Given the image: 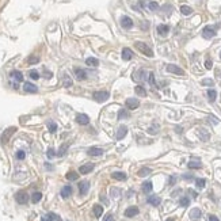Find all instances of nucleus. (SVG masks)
I'll return each instance as SVG.
<instances>
[{
	"instance_id": "ddd939ff",
	"label": "nucleus",
	"mask_w": 221,
	"mask_h": 221,
	"mask_svg": "<svg viewBox=\"0 0 221 221\" xmlns=\"http://www.w3.org/2000/svg\"><path fill=\"white\" fill-rule=\"evenodd\" d=\"M75 76H76L77 80H84V79H87V72H85L84 69L76 68L75 69Z\"/></svg>"
},
{
	"instance_id": "6e6d98bb",
	"label": "nucleus",
	"mask_w": 221,
	"mask_h": 221,
	"mask_svg": "<svg viewBox=\"0 0 221 221\" xmlns=\"http://www.w3.org/2000/svg\"><path fill=\"white\" fill-rule=\"evenodd\" d=\"M175 182H176V178L175 176H171L170 179H168V183H170L171 186H172V184H175Z\"/></svg>"
},
{
	"instance_id": "0eeeda50",
	"label": "nucleus",
	"mask_w": 221,
	"mask_h": 221,
	"mask_svg": "<svg viewBox=\"0 0 221 221\" xmlns=\"http://www.w3.org/2000/svg\"><path fill=\"white\" fill-rule=\"evenodd\" d=\"M90 190V182L88 180H83V182L79 183V191H80L81 195H85Z\"/></svg>"
},
{
	"instance_id": "a19ab883",
	"label": "nucleus",
	"mask_w": 221,
	"mask_h": 221,
	"mask_svg": "<svg viewBox=\"0 0 221 221\" xmlns=\"http://www.w3.org/2000/svg\"><path fill=\"white\" fill-rule=\"evenodd\" d=\"M189 203H190V199L187 198V197H183V198H180V201H179V205L183 206V207L189 206Z\"/></svg>"
},
{
	"instance_id": "de8ad7c7",
	"label": "nucleus",
	"mask_w": 221,
	"mask_h": 221,
	"mask_svg": "<svg viewBox=\"0 0 221 221\" xmlns=\"http://www.w3.org/2000/svg\"><path fill=\"white\" fill-rule=\"evenodd\" d=\"M49 130H50L52 133H54V132L57 130V125H56L54 122H50V124H49Z\"/></svg>"
},
{
	"instance_id": "c756f323",
	"label": "nucleus",
	"mask_w": 221,
	"mask_h": 221,
	"mask_svg": "<svg viewBox=\"0 0 221 221\" xmlns=\"http://www.w3.org/2000/svg\"><path fill=\"white\" fill-rule=\"evenodd\" d=\"M134 92H136L137 95H140V97H145V95H147V91H145V88L143 85H136V87H134Z\"/></svg>"
},
{
	"instance_id": "72a5a7b5",
	"label": "nucleus",
	"mask_w": 221,
	"mask_h": 221,
	"mask_svg": "<svg viewBox=\"0 0 221 221\" xmlns=\"http://www.w3.org/2000/svg\"><path fill=\"white\" fill-rule=\"evenodd\" d=\"M77 178H79V174L75 172V171H69V172L67 174V179L68 180H76Z\"/></svg>"
},
{
	"instance_id": "e2e57ef3",
	"label": "nucleus",
	"mask_w": 221,
	"mask_h": 221,
	"mask_svg": "<svg viewBox=\"0 0 221 221\" xmlns=\"http://www.w3.org/2000/svg\"><path fill=\"white\" fill-rule=\"evenodd\" d=\"M183 178H184V179H191L193 176H191V175H183Z\"/></svg>"
},
{
	"instance_id": "dca6fc26",
	"label": "nucleus",
	"mask_w": 221,
	"mask_h": 221,
	"mask_svg": "<svg viewBox=\"0 0 221 221\" xmlns=\"http://www.w3.org/2000/svg\"><path fill=\"white\" fill-rule=\"evenodd\" d=\"M136 214H138V207L137 206H130L125 210V216L126 217H134Z\"/></svg>"
},
{
	"instance_id": "473e14b6",
	"label": "nucleus",
	"mask_w": 221,
	"mask_h": 221,
	"mask_svg": "<svg viewBox=\"0 0 221 221\" xmlns=\"http://www.w3.org/2000/svg\"><path fill=\"white\" fill-rule=\"evenodd\" d=\"M206 94H207V98H209V101H210V102H214V101H216V98H217V92L214 91V90H209V91L206 92Z\"/></svg>"
},
{
	"instance_id": "680f3d73",
	"label": "nucleus",
	"mask_w": 221,
	"mask_h": 221,
	"mask_svg": "<svg viewBox=\"0 0 221 221\" xmlns=\"http://www.w3.org/2000/svg\"><path fill=\"white\" fill-rule=\"evenodd\" d=\"M101 199H102V201H103V202H105V203H106V205H107V203H109V202H107V199H106V198H105V197H103V195H102V197H101Z\"/></svg>"
},
{
	"instance_id": "7ed1b4c3",
	"label": "nucleus",
	"mask_w": 221,
	"mask_h": 221,
	"mask_svg": "<svg viewBox=\"0 0 221 221\" xmlns=\"http://www.w3.org/2000/svg\"><path fill=\"white\" fill-rule=\"evenodd\" d=\"M15 199L18 203L25 205V203H27V201H29V194L26 193V191H18V193L15 194Z\"/></svg>"
},
{
	"instance_id": "2f4dec72",
	"label": "nucleus",
	"mask_w": 221,
	"mask_h": 221,
	"mask_svg": "<svg viewBox=\"0 0 221 221\" xmlns=\"http://www.w3.org/2000/svg\"><path fill=\"white\" fill-rule=\"evenodd\" d=\"M41 198H42V194H41V193H38V191H35V193L31 195V201H33V203H37V202H39V201H41Z\"/></svg>"
},
{
	"instance_id": "e433bc0d",
	"label": "nucleus",
	"mask_w": 221,
	"mask_h": 221,
	"mask_svg": "<svg viewBox=\"0 0 221 221\" xmlns=\"http://www.w3.org/2000/svg\"><path fill=\"white\" fill-rule=\"evenodd\" d=\"M11 76L14 77L16 81H22V80H23V76H22V73H21V72H18V71H14V72H11Z\"/></svg>"
},
{
	"instance_id": "cd10ccee",
	"label": "nucleus",
	"mask_w": 221,
	"mask_h": 221,
	"mask_svg": "<svg viewBox=\"0 0 221 221\" xmlns=\"http://www.w3.org/2000/svg\"><path fill=\"white\" fill-rule=\"evenodd\" d=\"M111 176H113L115 180H125L128 178V175L125 172H113V175Z\"/></svg>"
},
{
	"instance_id": "79ce46f5",
	"label": "nucleus",
	"mask_w": 221,
	"mask_h": 221,
	"mask_svg": "<svg viewBox=\"0 0 221 221\" xmlns=\"http://www.w3.org/2000/svg\"><path fill=\"white\" fill-rule=\"evenodd\" d=\"M120 195H121V190L113 187V189H111V197H113V198H118Z\"/></svg>"
},
{
	"instance_id": "c85d7f7f",
	"label": "nucleus",
	"mask_w": 221,
	"mask_h": 221,
	"mask_svg": "<svg viewBox=\"0 0 221 221\" xmlns=\"http://www.w3.org/2000/svg\"><path fill=\"white\" fill-rule=\"evenodd\" d=\"M189 168H191V170H194V168H201L202 167V163H201L199 160H191V161H189Z\"/></svg>"
},
{
	"instance_id": "5701e85b",
	"label": "nucleus",
	"mask_w": 221,
	"mask_h": 221,
	"mask_svg": "<svg viewBox=\"0 0 221 221\" xmlns=\"http://www.w3.org/2000/svg\"><path fill=\"white\" fill-rule=\"evenodd\" d=\"M152 182H151V180H147V182H144L143 183V186H141V189H143V191L144 193H151V191H152Z\"/></svg>"
},
{
	"instance_id": "c03bdc74",
	"label": "nucleus",
	"mask_w": 221,
	"mask_h": 221,
	"mask_svg": "<svg viewBox=\"0 0 221 221\" xmlns=\"http://www.w3.org/2000/svg\"><path fill=\"white\" fill-rule=\"evenodd\" d=\"M148 7H149L151 11H156V10L159 8V4H157L156 2H151L149 4H148Z\"/></svg>"
},
{
	"instance_id": "6ab92c4d",
	"label": "nucleus",
	"mask_w": 221,
	"mask_h": 221,
	"mask_svg": "<svg viewBox=\"0 0 221 221\" xmlns=\"http://www.w3.org/2000/svg\"><path fill=\"white\" fill-rule=\"evenodd\" d=\"M88 155L90 156H101V155H103V149L102 148H97V147L90 148L88 149Z\"/></svg>"
},
{
	"instance_id": "7c9ffc66",
	"label": "nucleus",
	"mask_w": 221,
	"mask_h": 221,
	"mask_svg": "<svg viewBox=\"0 0 221 221\" xmlns=\"http://www.w3.org/2000/svg\"><path fill=\"white\" fill-rule=\"evenodd\" d=\"M152 172V170L151 168H148V167H143L141 170H138V176H147V175H149V174Z\"/></svg>"
},
{
	"instance_id": "4d7b16f0",
	"label": "nucleus",
	"mask_w": 221,
	"mask_h": 221,
	"mask_svg": "<svg viewBox=\"0 0 221 221\" xmlns=\"http://www.w3.org/2000/svg\"><path fill=\"white\" fill-rule=\"evenodd\" d=\"M209 121L212 122V124H214V125L219 124V120H216V118H213V117H209Z\"/></svg>"
},
{
	"instance_id": "f704fd0d",
	"label": "nucleus",
	"mask_w": 221,
	"mask_h": 221,
	"mask_svg": "<svg viewBox=\"0 0 221 221\" xmlns=\"http://www.w3.org/2000/svg\"><path fill=\"white\" fill-rule=\"evenodd\" d=\"M62 83H64L65 87H71L72 85V80L68 75H62Z\"/></svg>"
},
{
	"instance_id": "4be33fe9",
	"label": "nucleus",
	"mask_w": 221,
	"mask_h": 221,
	"mask_svg": "<svg viewBox=\"0 0 221 221\" xmlns=\"http://www.w3.org/2000/svg\"><path fill=\"white\" fill-rule=\"evenodd\" d=\"M42 221H61V219L54 213H48V216H45Z\"/></svg>"
},
{
	"instance_id": "4468645a",
	"label": "nucleus",
	"mask_w": 221,
	"mask_h": 221,
	"mask_svg": "<svg viewBox=\"0 0 221 221\" xmlns=\"http://www.w3.org/2000/svg\"><path fill=\"white\" fill-rule=\"evenodd\" d=\"M76 122L80 125H88L90 124V118H88V115H85V114H79L76 117Z\"/></svg>"
},
{
	"instance_id": "9b49d317",
	"label": "nucleus",
	"mask_w": 221,
	"mask_h": 221,
	"mask_svg": "<svg viewBox=\"0 0 221 221\" xmlns=\"http://www.w3.org/2000/svg\"><path fill=\"white\" fill-rule=\"evenodd\" d=\"M23 90H25L26 92H29V94H35V92L38 91V88H37V85H34L33 83H25Z\"/></svg>"
},
{
	"instance_id": "a211bd4d",
	"label": "nucleus",
	"mask_w": 221,
	"mask_h": 221,
	"mask_svg": "<svg viewBox=\"0 0 221 221\" xmlns=\"http://www.w3.org/2000/svg\"><path fill=\"white\" fill-rule=\"evenodd\" d=\"M132 57H133V52H132L129 48L122 49V58H124L125 61H129Z\"/></svg>"
},
{
	"instance_id": "3c124183",
	"label": "nucleus",
	"mask_w": 221,
	"mask_h": 221,
	"mask_svg": "<svg viewBox=\"0 0 221 221\" xmlns=\"http://www.w3.org/2000/svg\"><path fill=\"white\" fill-rule=\"evenodd\" d=\"M46 155H48V157H49V159H52V157H53L54 155H56V153H54V149H53V148L48 149V152H46Z\"/></svg>"
},
{
	"instance_id": "5fc2aeb1",
	"label": "nucleus",
	"mask_w": 221,
	"mask_h": 221,
	"mask_svg": "<svg viewBox=\"0 0 221 221\" xmlns=\"http://www.w3.org/2000/svg\"><path fill=\"white\" fill-rule=\"evenodd\" d=\"M149 83H151V85H155V76L152 72L149 73Z\"/></svg>"
},
{
	"instance_id": "39448f33",
	"label": "nucleus",
	"mask_w": 221,
	"mask_h": 221,
	"mask_svg": "<svg viewBox=\"0 0 221 221\" xmlns=\"http://www.w3.org/2000/svg\"><path fill=\"white\" fill-rule=\"evenodd\" d=\"M15 132H16L15 126H11V128H8L7 130H4V133L2 134V143H7V141L10 140V137H11Z\"/></svg>"
},
{
	"instance_id": "4c0bfd02",
	"label": "nucleus",
	"mask_w": 221,
	"mask_h": 221,
	"mask_svg": "<svg viewBox=\"0 0 221 221\" xmlns=\"http://www.w3.org/2000/svg\"><path fill=\"white\" fill-rule=\"evenodd\" d=\"M128 117H129V114H128V111L125 109H121L118 111V120H124V118H128Z\"/></svg>"
},
{
	"instance_id": "393cba45",
	"label": "nucleus",
	"mask_w": 221,
	"mask_h": 221,
	"mask_svg": "<svg viewBox=\"0 0 221 221\" xmlns=\"http://www.w3.org/2000/svg\"><path fill=\"white\" fill-rule=\"evenodd\" d=\"M92 212H94V216L98 219V217H101L102 213H103V207H102L101 205H94V209H92Z\"/></svg>"
},
{
	"instance_id": "aec40b11",
	"label": "nucleus",
	"mask_w": 221,
	"mask_h": 221,
	"mask_svg": "<svg viewBox=\"0 0 221 221\" xmlns=\"http://www.w3.org/2000/svg\"><path fill=\"white\" fill-rule=\"evenodd\" d=\"M201 216H202V213H201V210L198 209V207L191 209V212H190V219L191 220H198Z\"/></svg>"
},
{
	"instance_id": "58836bf2",
	"label": "nucleus",
	"mask_w": 221,
	"mask_h": 221,
	"mask_svg": "<svg viewBox=\"0 0 221 221\" xmlns=\"http://www.w3.org/2000/svg\"><path fill=\"white\" fill-rule=\"evenodd\" d=\"M67 149H68V144L61 145V147H60V149H58V152H57V155H58V156H64L65 152H67Z\"/></svg>"
},
{
	"instance_id": "a18cd8bd",
	"label": "nucleus",
	"mask_w": 221,
	"mask_h": 221,
	"mask_svg": "<svg viewBox=\"0 0 221 221\" xmlns=\"http://www.w3.org/2000/svg\"><path fill=\"white\" fill-rule=\"evenodd\" d=\"M30 77L33 79V80H38L39 79V73L37 71H30Z\"/></svg>"
},
{
	"instance_id": "bf43d9fd",
	"label": "nucleus",
	"mask_w": 221,
	"mask_h": 221,
	"mask_svg": "<svg viewBox=\"0 0 221 221\" xmlns=\"http://www.w3.org/2000/svg\"><path fill=\"white\" fill-rule=\"evenodd\" d=\"M45 77H52V72H49V71H45Z\"/></svg>"
},
{
	"instance_id": "13d9d810",
	"label": "nucleus",
	"mask_w": 221,
	"mask_h": 221,
	"mask_svg": "<svg viewBox=\"0 0 221 221\" xmlns=\"http://www.w3.org/2000/svg\"><path fill=\"white\" fill-rule=\"evenodd\" d=\"M209 221H220V220L217 219L216 216H213V214H210V216H209Z\"/></svg>"
},
{
	"instance_id": "423d86ee",
	"label": "nucleus",
	"mask_w": 221,
	"mask_h": 221,
	"mask_svg": "<svg viewBox=\"0 0 221 221\" xmlns=\"http://www.w3.org/2000/svg\"><path fill=\"white\" fill-rule=\"evenodd\" d=\"M214 35H216V30H214L213 27H210V26H206V27L202 30V37L206 38V39L213 38Z\"/></svg>"
},
{
	"instance_id": "c9c22d12",
	"label": "nucleus",
	"mask_w": 221,
	"mask_h": 221,
	"mask_svg": "<svg viewBox=\"0 0 221 221\" xmlns=\"http://www.w3.org/2000/svg\"><path fill=\"white\" fill-rule=\"evenodd\" d=\"M180 12H182L183 15H190L191 12H193V10H191V7H189V6H182V7H180Z\"/></svg>"
},
{
	"instance_id": "2eb2a0df",
	"label": "nucleus",
	"mask_w": 221,
	"mask_h": 221,
	"mask_svg": "<svg viewBox=\"0 0 221 221\" xmlns=\"http://www.w3.org/2000/svg\"><path fill=\"white\" fill-rule=\"evenodd\" d=\"M168 31H170V27H168L167 25H159L157 26V34L161 35V37H166L168 34Z\"/></svg>"
},
{
	"instance_id": "412c9836",
	"label": "nucleus",
	"mask_w": 221,
	"mask_h": 221,
	"mask_svg": "<svg viewBox=\"0 0 221 221\" xmlns=\"http://www.w3.org/2000/svg\"><path fill=\"white\" fill-rule=\"evenodd\" d=\"M71 194H72V187L71 186H64L61 189V197L62 198H68Z\"/></svg>"
},
{
	"instance_id": "f3484780",
	"label": "nucleus",
	"mask_w": 221,
	"mask_h": 221,
	"mask_svg": "<svg viewBox=\"0 0 221 221\" xmlns=\"http://www.w3.org/2000/svg\"><path fill=\"white\" fill-rule=\"evenodd\" d=\"M92 170H94V164H92V163L84 164V166H81L80 168H79V171H80V174H90Z\"/></svg>"
},
{
	"instance_id": "9d476101",
	"label": "nucleus",
	"mask_w": 221,
	"mask_h": 221,
	"mask_svg": "<svg viewBox=\"0 0 221 221\" xmlns=\"http://www.w3.org/2000/svg\"><path fill=\"white\" fill-rule=\"evenodd\" d=\"M126 133H128V128L122 125V126H120V128H118V130H117V134H115V138H117V140L120 141V140H122V138H124L125 136H126Z\"/></svg>"
},
{
	"instance_id": "69168bd1",
	"label": "nucleus",
	"mask_w": 221,
	"mask_h": 221,
	"mask_svg": "<svg viewBox=\"0 0 221 221\" xmlns=\"http://www.w3.org/2000/svg\"><path fill=\"white\" fill-rule=\"evenodd\" d=\"M220 58H221V53H220Z\"/></svg>"
},
{
	"instance_id": "864d4df0",
	"label": "nucleus",
	"mask_w": 221,
	"mask_h": 221,
	"mask_svg": "<svg viewBox=\"0 0 221 221\" xmlns=\"http://www.w3.org/2000/svg\"><path fill=\"white\" fill-rule=\"evenodd\" d=\"M212 65H213V64H212V60H209V58H207V60L205 61V67H206V69H210V68H212Z\"/></svg>"
},
{
	"instance_id": "bb28decb",
	"label": "nucleus",
	"mask_w": 221,
	"mask_h": 221,
	"mask_svg": "<svg viewBox=\"0 0 221 221\" xmlns=\"http://www.w3.org/2000/svg\"><path fill=\"white\" fill-rule=\"evenodd\" d=\"M85 64H87L88 67H98V65H99V61L94 57H88L87 60H85Z\"/></svg>"
},
{
	"instance_id": "20e7f679",
	"label": "nucleus",
	"mask_w": 221,
	"mask_h": 221,
	"mask_svg": "<svg viewBox=\"0 0 221 221\" xmlns=\"http://www.w3.org/2000/svg\"><path fill=\"white\" fill-rule=\"evenodd\" d=\"M167 72H170V73H174V75H179V76H183V75H184V71H183V69L179 68V67H176V65H174V64L167 65Z\"/></svg>"
},
{
	"instance_id": "b1692460",
	"label": "nucleus",
	"mask_w": 221,
	"mask_h": 221,
	"mask_svg": "<svg viewBox=\"0 0 221 221\" xmlns=\"http://www.w3.org/2000/svg\"><path fill=\"white\" fill-rule=\"evenodd\" d=\"M147 77H148V76H147V73H145L144 71H138L137 73L133 75V79H134V80H138V81H140V80H144V79H147Z\"/></svg>"
},
{
	"instance_id": "f257e3e1",
	"label": "nucleus",
	"mask_w": 221,
	"mask_h": 221,
	"mask_svg": "<svg viewBox=\"0 0 221 221\" xmlns=\"http://www.w3.org/2000/svg\"><path fill=\"white\" fill-rule=\"evenodd\" d=\"M134 46H136L137 50H140L143 54L148 56V57H153V52H152V49H151L147 44H144V42H136V44H134Z\"/></svg>"
},
{
	"instance_id": "f8f14e48",
	"label": "nucleus",
	"mask_w": 221,
	"mask_h": 221,
	"mask_svg": "<svg viewBox=\"0 0 221 221\" xmlns=\"http://www.w3.org/2000/svg\"><path fill=\"white\" fill-rule=\"evenodd\" d=\"M147 201H148V203H151L152 206H159L160 202H161V199H160L159 195H149Z\"/></svg>"
},
{
	"instance_id": "f03ea898",
	"label": "nucleus",
	"mask_w": 221,
	"mask_h": 221,
	"mask_svg": "<svg viewBox=\"0 0 221 221\" xmlns=\"http://www.w3.org/2000/svg\"><path fill=\"white\" fill-rule=\"evenodd\" d=\"M94 99L98 102V103H103V102H106L109 98H110V94H109L107 91H97L94 92Z\"/></svg>"
},
{
	"instance_id": "1a4fd4ad",
	"label": "nucleus",
	"mask_w": 221,
	"mask_h": 221,
	"mask_svg": "<svg viewBox=\"0 0 221 221\" xmlns=\"http://www.w3.org/2000/svg\"><path fill=\"white\" fill-rule=\"evenodd\" d=\"M121 25L124 29H132L133 27V21L129 18V16H122L121 18Z\"/></svg>"
},
{
	"instance_id": "37998d69",
	"label": "nucleus",
	"mask_w": 221,
	"mask_h": 221,
	"mask_svg": "<svg viewBox=\"0 0 221 221\" xmlns=\"http://www.w3.org/2000/svg\"><path fill=\"white\" fill-rule=\"evenodd\" d=\"M38 61H39V58L37 57V56H30V57L27 58V62H29V64H37Z\"/></svg>"
},
{
	"instance_id": "ea45409f",
	"label": "nucleus",
	"mask_w": 221,
	"mask_h": 221,
	"mask_svg": "<svg viewBox=\"0 0 221 221\" xmlns=\"http://www.w3.org/2000/svg\"><path fill=\"white\" fill-rule=\"evenodd\" d=\"M195 184H197V187H198V189H203V187H205V184H206V180L205 179H195Z\"/></svg>"
},
{
	"instance_id": "6e6552de",
	"label": "nucleus",
	"mask_w": 221,
	"mask_h": 221,
	"mask_svg": "<svg viewBox=\"0 0 221 221\" xmlns=\"http://www.w3.org/2000/svg\"><path fill=\"white\" fill-rule=\"evenodd\" d=\"M140 106V102L136 98H128L126 99V107L130 109V110H134V109H137Z\"/></svg>"
},
{
	"instance_id": "a878e982",
	"label": "nucleus",
	"mask_w": 221,
	"mask_h": 221,
	"mask_svg": "<svg viewBox=\"0 0 221 221\" xmlns=\"http://www.w3.org/2000/svg\"><path fill=\"white\" fill-rule=\"evenodd\" d=\"M198 134H199V138H201L202 141H207V140H209V137H210V134L207 133L205 129H199V130H198Z\"/></svg>"
},
{
	"instance_id": "09e8293b",
	"label": "nucleus",
	"mask_w": 221,
	"mask_h": 221,
	"mask_svg": "<svg viewBox=\"0 0 221 221\" xmlns=\"http://www.w3.org/2000/svg\"><path fill=\"white\" fill-rule=\"evenodd\" d=\"M25 152H23V151H18V152H16V159H19V160H23L25 159Z\"/></svg>"
},
{
	"instance_id": "0e129e2a",
	"label": "nucleus",
	"mask_w": 221,
	"mask_h": 221,
	"mask_svg": "<svg viewBox=\"0 0 221 221\" xmlns=\"http://www.w3.org/2000/svg\"><path fill=\"white\" fill-rule=\"evenodd\" d=\"M166 221H174L172 219H168V220H166Z\"/></svg>"
},
{
	"instance_id": "052dcab7",
	"label": "nucleus",
	"mask_w": 221,
	"mask_h": 221,
	"mask_svg": "<svg viewBox=\"0 0 221 221\" xmlns=\"http://www.w3.org/2000/svg\"><path fill=\"white\" fill-rule=\"evenodd\" d=\"M190 194H191V195L194 197V198H197V195H198V194H197L195 191H193V190H190Z\"/></svg>"
},
{
	"instance_id": "8fccbe9b",
	"label": "nucleus",
	"mask_w": 221,
	"mask_h": 221,
	"mask_svg": "<svg viewBox=\"0 0 221 221\" xmlns=\"http://www.w3.org/2000/svg\"><path fill=\"white\" fill-rule=\"evenodd\" d=\"M157 129H159V126H156V125H155L153 128H149V129H148V133L155 134V133H157Z\"/></svg>"
},
{
	"instance_id": "603ef678",
	"label": "nucleus",
	"mask_w": 221,
	"mask_h": 221,
	"mask_svg": "<svg viewBox=\"0 0 221 221\" xmlns=\"http://www.w3.org/2000/svg\"><path fill=\"white\" fill-rule=\"evenodd\" d=\"M103 221H114V219H113V214H111V213L106 214V216H105V220H103Z\"/></svg>"
},
{
	"instance_id": "49530a36",
	"label": "nucleus",
	"mask_w": 221,
	"mask_h": 221,
	"mask_svg": "<svg viewBox=\"0 0 221 221\" xmlns=\"http://www.w3.org/2000/svg\"><path fill=\"white\" fill-rule=\"evenodd\" d=\"M202 84H203V85H209V87H212V85L214 84V81L212 80V79H203V80H202Z\"/></svg>"
}]
</instances>
